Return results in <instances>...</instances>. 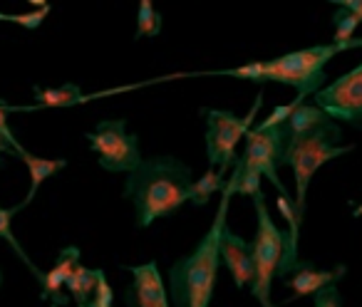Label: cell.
<instances>
[{
    "label": "cell",
    "instance_id": "52a82bcc",
    "mask_svg": "<svg viewBox=\"0 0 362 307\" xmlns=\"http://www.w3.org/2000/svg\"><path fill=\"white\" fill-rule=\"evenodd\" d=\"M90 149L100 157V167L112 174H132L141 164L139 139L127 131L124 119H105L95 131H87Z\"/></svg>",
    "mask_w": 362,
    "mask_h": 307
},
{
    "label": "cell",
    "instance_id": "83f0119b",
    "mask_svg": "<svg viewBox=\"0 0 362 307\" xmlns=\"http://www.w3.org/2000/svg\"><path fill=\"white\" fill-rule=\"evenodd\" d=\"M330 3L332 6H340V8H345V11L355 13V16L362 20V0H330Z\"/></svg>",
    "mask_w": 362,
    "mask_h": 307
},
{
    "label": "cell",
    "instance_id": "30bf717a",
    "mask_svg": "<svg viewBox=\"0 0 362 307\" xmlns=\"http://www.w3.org/2000/svg\"><path fill=\"white\" fill-rule=\"evenodd\" d=\"M132 272V285L127 287L124 297L129 307H171L166 297V287L161 282V272L156 263H141V265L127 267Z\"/></svg>",
    "mask_w": 362,
    "mask_h": 307
},
{
    "label": "cell",
    "instance_id": "3957f363",
    "mask_svg": "<svg viewBox=\"0 0 362 307\" xmlns=\"http://www.w3.org/2000/svg\"><path fill=\"white\" fill-rule=\"evenodd\" d=\"M253 206H256L258 228L256 238H253V282L251 292L261 307H273L271 302V287L273 277H288L300 267V258H298V248H293L288 231L273 223L271 213L266 206V193H256L253 196Z\"/></svg>",
    "mask_w": 362,
    "mask_h": 307
},
{
    "label": "cell",
    "instance_id": "ac0fdd59",
    "mask_svg": "<svg viewBox=\"0 0 362 307\" xmlns=\"http://www.w3.org/2000/svg\"><path fill=\"white\" fill-rule=\"evenodd\" d=\"M223 186H226L223 174H218L216 169H209L199 181L192 183V188H189V203H192V206H206L214 193L223 191Z\"/></svg>",
    "mask_w": 362,
    "mask_h": 307
},
{
    "label": "cell",
    "instance_id": "277c9868",
    "mask_svg": "<svg viewBox=\"0 0 362 307\" xmlns=\"http://www.w3.org/2000/svg\"><path fill=\"white\" fill-rule=\"evenodd\" d=\"M340 139H342V131L335 121V124L325 126V129H317L315 134L300 139L298 144L288 146L286 154H283V167H291L293 179H296V198L293 201H296V216L300 223L303 216H305V196L315 171L322 164L330 162V159L350 154L355 149L352 144L340 146Z\"/></svg>",
    "mask_w": 362,
    "mask_h": 307
},
{
    "label": "cell",
    "instance_id": "1f68e13d",
    "mask_svg": "<svg viewBox=\"0 0 362 307\" xmlns=\"http://www.w3.org/2000/svg\"><path fill=\"white\" fill-rule=\"evenodd\" d=\"M0 282H3V272H0Z\"/></svg>",
    "mask_w": 362,
    "mask_h": 307
},
{
    "label": "cell",
    "instance_id": "ffe728a7",
    "mask_svg": "<svg viewBox=\"0 0 362 307\" xmlns=\"http://www.w3.org/2000/svg\"><path fill=\"white\" fill-rule=\"evenodd\" d=\"M23 208H25V206H23V203H18V206H13V208H3V206H0V238H6V241L11 243V246H13V251H16L18 255L23 258V263H25V265L33 270V275L37 277V275H40V270H37V267H35V263L30 260V255H28V253L23 251V246H21V243L16 241V236H13V228H11L13 216H16L18 211H23Z\"/></svg>",
    "mask_w": 362,
    "mask_h": 307
},
{
    "label": "cell",
    "instance_id": "4dcf8cb0",
    "mask_svg": "<svg viewBox=\"0 0 362 307\" xmlns=\"http://www.w3.org/2000/svg\"><path fill=\"white\" fill-rule=\"evenodd\" d=\"M0 162H3V151H0Z\"/></svg>",
    "mask_w": 362,
    "mask_h": 307
},
{
    "label": "cell",
    "instance_id": "f546056e",
    "mask_svg": "<svg viewBox=\"0 0 362 307\" xmlns=\"http://www.w3.org/2000/svg\"><path fill=\"white\" fill-rule=\"evenodd\" d=\"M352 216H355V218H357V216H362V206H357L355 211H352Z\"/></svg>",
    "mask_w": 362,
    "mask_h": 307
},
{
    "label": "cell",
    "instance_id": "4316f807",
    "mask_svg": "<svg viewBox=\"0 0 362 307\" xmlns=\"http://www.w3.org/2000/svg\"><path fill=\"white\" fill-rule=\"evenodd\" d=\"M11 112H21V109H18V107H11V104H8V102L0 100V134L6 136L8 144L13 146V144H18V139H16V136H13L11 126H8V114H11Z\"/></svg>",
    "mask_w": 362,
    "mask_h": 307
},
{
    "label": "cell",
    "instance_id": "7402d4cb",
    "mask_svg": "<svg viewBox=\"0 0 362 307\" xmlns=\"http://www.w3.org/2000/svg\"><path fill=\"white\" fill-rule=\"evenodd\" d=\"M52 8H35L30 13H0V23H16V25L25 28V30H37L45 23V18L50 16Z\"/></svg>",
    "mask_w": 362,
    "mask_h": 307
},
{
    "label": "cell",
    "instance_id": "5b68a950",
    "mask_svg": "<svg viewBox=\"0 0 362 307\" xmlns=\"http://www.w3.org/2000/svg\"><path fill=\"white\" fill-rule=\"evenodd\" d=\"M340 52L337 45H313L266 62L263 82H281L303 97L315 95L325 87V65Z\"/></svg>",
    "mask_w": 362,
    "mask_h": 307
},
{
    "label": "cell",
    "instance_id": "44dd1931",
    "mask_svg": "<svg viewBox=\"0 0 362 307\" xmlns=\"http://www.w3.org/2000/svg\"><path fill=\"white\" fill-rule=\"evenodd\" d=\"M360 23L362 20L355 16V13L345 11V8H337V11L332 13V25H335V37H332V45H345V42H350Z\"/></svg>",
    "mask_w": 362,
    "mask_h": 307
},
{
    "label": "cell",
    "instance_id": "f1b7e54d",
    "mask_svg": "<svg viewBox=\"0 0 362 307\" xmlns=\"http://www.w3.org/2000/svg\"><path fill=\"white\" fill-rule=\"evenodd\" d=\"M30 6H35V8H45L47 6V0H28Z\"/></svg>",
    "mask_w": 362,
    "mask_h": 307
},
{
    "label": "cell",
    "instance_id": "7c38bea8",
    "mask_svg": "<svg viewBox=\"0 0 362 307\" xmlns=\"http://www.w3.org/2000/svg\"><path fill=\"white\" fill-rule=\"evenodd\" d=\"M345 272H347L345 265H335L332 270H315L310 260H303L300 267L296 270V275L288 277L286 285L293 290V295L288 297L283 305H288V302H296L298 297L315 295L317 290H322V287H327V285H335V282H340V277L345 275Z\"/></svg>",
    "mask_w": 362,
    "mask_h": 307
},
{
    "label": "cell",
    "instance_id": "8fae6325",
    "mask_svg": "<svg viewBox=\"0 0 362 307\" xmlns=\"http://www.w3.org/2000/svg\"><path fill=\"white\" fill-rule=\"evenodd\" d=\"M221 260L228 267L233 282H236L238 290L248 287L253 282V248L248 241H243L241 236L228 228H223L221 233Z\"/></svg>",
    "mask_w": 362,
    "mask_h": 307
},
{
    "label": "cell",
    "instance_id": "9c48e42d",
    "mask_svg": "<svg viewBox=\"0 0 362 307\" xmlns=\"http://www.w3.org/2000/svg\"><path fill=\"white\" fill-rule=\"evenodd\" d=\"M283 154H286V131L283 126L276 129H256L253 126L246 134V149L241 154V162L246 167L256 169L261 176H266L281 196H291L283 181L278 179V167H283Z\"/></svg>",
    "mask_w": 362,
    "mask_h": 307
},
{
    "label": "cell",
    "instance_id": "cb8c5ba5",
    "mask_svg": "<svg viewBox=\"0 0 362 307\" xmlns=\"http://www.w3.org/2000/svg\"><path fill=\"white\" fill-rule=\"evenodd\" d=\"M112 302H115V292H112L110 282H107L105 270H97V287L85 307H115Z\"/></svg>",
    "mask_w": 362,
    "mask_h": 307
},
{
    "label": "cell",
    "instance_id": "5bb4252c",
    "mask_svg": "<svg viewBox=\"0 0 362 307\" xmlns=\"http://www.w3.org/2000/svg\"><path fill=\"white\" fill-rule=\"evenodd\" d=\"M330 124H335V119H330L315 102H303V104L293 112L291 119L283 124V131H286V149Z\"/></svg>",
    "mask_w": 362,
    "mask_h": 307
},
{
    "label": "cell",
    "instance_id": "6da1fadb",
    "mask_svg": "<svg viewBox=\"0 0 362 307\" xmlns=\"http://www.w3.org/2000/svg\"><path fill=\"white\" fill-rule=\"evenodd\" d=\"M194 183L192 169L174 157H154L141 162L127 174L124 198H129L136 213V226L149 228L156 218H166L189 203V188Z\"/></svg>",
    "mask_w": 362,
    "mask_h": 307
},
{
    "label": "cell",
    "instance_id": "4fadbf2b",
    "mask_svg": "<svg viewBox=\"0 0 362 307\" xmlns=\"http://www.w3.org/2000/svg\"><path fill=\"white\" fill-rule=\"evenodd\" d=\"M77 263H80V251H77L75 246L65 248V251L57 255L52 270L40 272V275H37V280H40V285H42L40 297H50L52 305L65 307L70 300H67V295L62 292V287H65L67 277H70V272L75 270Z\"/></svg>",
    "mask_w": 362,
    "mask_h": 307
},
{
    "label": "cell",
    "instance_id": "d4e9b609",
    "mask_svg": "<svg viewBox=\"0 0 362 307\" xmlns=\"http://www.w3.org/2000/svg\"><path fill=\"white\" fill-rule=\"evenodd\" d=\"M263 72H266V62H248V65L233 67V70L209 72V75H223V77H241V80H251V82H263Z\"/></svg>",
    "mask_w": 362,
    "mask_h": 307
},
{
    "label": "cell",
    "instance_id": "603a6c76",
    "mask_svg": "<svg viewBox=\"0 0 362 307\" xmlns=\"http://www.w3.org/2000/svg\"><path fill=\"white\" fill-rule=\"evenodd\" d=\"M303 102H305V97H303V95H296V100L288 102V104H278L276 109H273L271 114L266 116V119L258 121L256 129H276V126H283V124H286V121L293 116V112H296L298 107L303 104Z\"/></svg>",
    "mask_w": 362,
    "mask_h": 307
},
{
    "label": "cell",
    "instance_id": "2e32d148",
    "mask_svg": "<svg viewBox=\"0 0 362 307\" xmlns=\"http://www.w3.org/2000/svg\"><path fill=\"white\" fill-rule=\"evenodd\" d=\"M37 109H52V107H75L82 102H90L100 95H82V90L75 82H67L62 87H33Z\"/></svg>",
    "mask_w": 362,
    "mask_h": 307
},
{
    "label": "cell",
    "instance_id": "9a60e30c",
    "mask_svg": "<svg viewBox=\"0 0 362 307\" xmlns=\"http://www.w3.org/2000/svg\"><path fill=\"white\" fill-rule=\"evenodd\" d=\"M13 154H16V157L21 159V162L28 167V171H30V191H28V196H25V201H23V206L33 203V198H35L37 188L42 186V181H47V179L55 176L57 171H62V169L67 167L65 159L35 157V154H30L28 149H23L21 141H18V144H13Z\"/></svg>",
    "mask_w": 362,
    "mask_h": 307
},
{
    "label": "cell",
    "instance_id": "d6986e66",
    "mask_svg": "<svg viewBox=\"0 0 362 307\" xmlns=\"http://www.w3.org/2000/svg\"><path fill=\"white\" fill-rule=\"evenodd\" d=\"M161 16L156 13L154 0H139L136 6V32L134 40H141V37H156L161 32Z\"/></svg>",
    "mask_w": 362,
    "mask_h": 307
},
{
    "label": "cell",
    "instance_id": "484cf974",
    "mask_svg": "<svg viewBox=\"0 0 362 307\" xmlns=\"http://www.w3.org/2000/svg\"><path fill=\"white\" fill-rule=\"evenodd\" d=\"M315 307H342V295L337 285H327L315 292Z\"/></svg>",
    "mask_w": 362,
    "mask_h": 307
},
{
    "label": "cell",
    "instance_id": "8992f818",
    "mask_svg": "<svg viewBox=\"0 0 362 307\" xmlns=\"http://www.w3.org/2000/svg\"><path fill=\"white\" fill-rule=\"evenodd\" d=\"M263 107V90L256 95V102L246 116H236L233 112L223 109H204L206 114V157L209 167L216 169L218 174H226L231 164L236 162V146L241 136H246L253 129L258 109Z\"/></svg>",
    "mask_w": 362,
    "mask_h": 307
},
{
    "label": "cell",
    "instance_id": "ba28073f",
    "mask_svg": "<svg viewBox=\"0 0 362 307\" xmlns=\"http://www.w3.org/2000/svg\"><path fill=\"white\" fill-rule=\"evenodd\" d=\"M313 102L325 112L330 119L342 124L362 126V62L347 75L337 77L313 95Z\"/></svg>",
    "mask_w": 362,
    "mask_h": 307
},
{
    "label": "cell",
    "instance_id": "d6a6232c",
    "mask_svg": "<svg viewBox=\"0 0 362 307\" xmlns=\"http://www.w3.org/2000/svg\"><path fill=\"white\" fill-rule=\"evenodd\" d=\"M52 307H57V305H52Z\"/></svg>",
    "mask_w": 362,
    "mask_h": 307
},
{
    "label": "cell",
    "instance_id": "7a4b0ae2",
    "mask_svg": "<svg viewBox=\"0 0 362 307\" xmlns=\"http://www.w3.org/2000/svg\"><path fill=\"white\" fill-rule=\"evenodd\" d=\"M231 193L221 191V206L214 218V226L202 238L194 253L176 260L169 270L171 307H209L216 287L218 260H221V233L226 228Z\"/></svg>",
    "mask_w": 362,
    "mask_h": 307
},
{
    "label": "cell",
    "instance_id": "e0dca14e",
    "mask_svg": "<svg viewBox=\"0 0 362 307\" xmlns=\"http://www.w3.org/2000/svg\"><path fill=\"white\" fill-rule=\"evenodd\" d=\"M65 287L72 295V300L77 302V307H85L87 302H90L92 292H95V287H97V270H90V267H85V265L77 263L75 270H72L70 277H67Z\"/></svg>",
    "mask_w": 362,
    "mask_h": 307
}]
</instances>
